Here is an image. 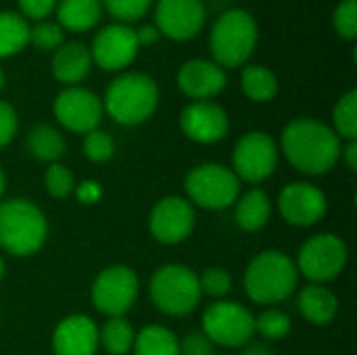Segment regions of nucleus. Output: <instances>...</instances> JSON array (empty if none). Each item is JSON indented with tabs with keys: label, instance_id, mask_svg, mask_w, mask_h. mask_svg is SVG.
Masks as SVG:
<instances>
[{
	"label": "nucleus",
	"instance_id": "nucleus-1",
	"mask_svg": "<svg viewBox=\"0 0 357 355\" xmlns=\"http://www.w3.org/2000/svg\"><path fill=\"white\" fill-rule=\"evenodd\" d=\"M280 146L287 161L307 176L328 174L341 157V138L318 119H293L284 126Z\"/></svg>",
	"mask_w": 357,
	"mask_h": 355
},
{
	"label": "nucleus",
	"instance_id": "nucleus-2",
	"mask_svg": "<svg viewBox=\"0 0 357 355\" xmlns=\"http://www.w3.org/2000/svg\"><path fill=\"white\" fill-rule=\"evenodd\" d=\"M48 239L44 211L27 199H6L0 203V249L15 257L38 253Z\"/></svg>",
	"mask_w": 357,
	"mask_h": 355
},
{
	"label": "nucleus",
	"instance_id": "nucleus-3",
	"mask_svg": "<svg viewBox=\"0 0 357 355\" xmlns=\"http://www.w3.org/2000/svg\"><path fill=\"white\" fill-rule=\"evenodd\" d=\"M297 280V266L287 253L264 251L255 255L245 270V293L253 303L274 305L295 293Z\"/></svg>",
	"mask_w": 357,
	"mask_h": 355
},
{
	"label": "nucleus",
	"instance_id": "nucleus-4",
	"mask_svg": "<svg viewBox=\"0 0 357 355\" xmlns=\"http://www.w3.org/2000/svg\"><path fill=\"white\" fill-rule=\"evenodd\" d=\"M159 105V86L146 73H123L115 77L102 100V109L121 126L146 121Z\"/></svg>",
	"mask_w": 357,
	"mask_h": 355
},
{
	"label": "nucleus",
	"instance_id": "nucleus-5",
	"mask_svg": "<svg viewBox=\"0 0 357 355\" xmlns=\"http://www.w3.org/2000/svg\"><path fill=\"white\" fill-rule=\"evenodd\" d=\"M153 305L172 318L188 316L201 301L199 276L182 264H165L153 276L149 285Z\"/></svg>",
	"mask_w": 357,
	"mask_h": 355
},
{
	"label": "nucleus",
	"instance_id": "nucleus-6",
	"mask_svg": "<svg viewBox=\"0 0 357 355\" xmlns=\"http://www.w3.org/2000/svg\"><path fill=\"white\" fill-rule=\"evenodd\" d=\"M259 31L255 19L241 8L224 13L211 29V54L224 67H241L255 50Z\"/></svg>",
	"mask_w": 357,
	"mask_h": 355
},
{
	"label": "nucleus",
	"instance_id": "nucleus-7",
	"mask_svg": "<svg viewBox=\"0 0 357 355\" xmlns=\"http://www.w3.org/2000/svg\"><path fill=\"white\" fill-rule=\"evenodd\" d=\"M184 190L190 203L209 211H220L236 203L241 197V180L222 163H201L186 174Z\"/></svg>",
	"mask_w": 357,
	"mask_h": 355
},
{
	"label": "nucleus",
	"instance_id": "nucleus-8",
	"mask_svg": "<svg viewBox=\"0 0 357 355\" xmlns=\"http://www.w3.org/2000/svg\"><path fill=\"white\" fill-rule=\"evenodd\" d=\"M201 333L213 345L241 349L255 335V316L236 301L220 299L203 312Z\"/></svg>",
	"mask_w": 357,
	"mask_h": 355
},
{
	"label": "nucleus",
	"instance_id": "nucleus-9",
	"mask_svg": "<svg viewBox=\"0 0 357 355\" xmlns=\"http://www.w3.org/2000/svg\"><path fill=\"white\" fill-rule=\"evenodd\" d=\"M295 266L310 282H331L347 266V245L333 232L316 234L301 245Z\"/></svg>",
	"mask_w": 357,
	"mask_h": 355
},
{
	"label": "nucleus",
	"instance_id": "nucleus-10",
	"mask_svg": "<svg viewBox=\"0 0 357 355\" xmlns=\"http://www.w3.org/2000/svg\"><path fill=\"white\" fill-rule=\"evenodd\" d=\"M90 295L100 314L109 318L126 316L138 297V276L130 266H109L96 276Z\"/></svg>",
	"mask_w": 357,
	"mask_h": 355
},
{
	"label": "nucleus",
	"instance_id": "nucleus-11",
	"mask_svg": "<svg viewBox=\"0 0 357 355\" xmlns=\"http://www.w3.org/2000/svg\"><path fill=\"white\" fill-rule=\"evenodd\" d=\"M278 165V144L266 132L245 134L232 151V172L238 180L259 184L274 174Z\"/></svg>",
	"mask_w": 357,
	"mask_h": 355
},
{
	"label": "nucleus",
	"instance_id": "nucleus-12",
	"mask_svg": "<svg viewBox=\"0 0 357 355\" xmlns=\"http://www.w3.org/2000/svg\"><path fill=\"white\" fill-rule=\"evenodd\" d=\"M52 113L56 121L69 132L88 134L92 130H98L105 109H102V100L94 92L77 86H69L54 98Z\"/></svg>",
	"mask_w": 357,
	"mask_h": 355
},
{
	"label": "nucleus",
	"instance_id": "nucleus-13",
	"mask_svg": "<svg viewBox=\"0 0 357 355\" xmlns=\"http://www.w3.org/2000/svg\"><path fill=\"white\" fill-rule=\"evenodd\" d=\"M195 222V207L188 199L165 197L153 207L149 216V230L155 241L163 245H178L192 234Z\"/></svg>",
	"mask_w": 357,
	"mask_h": 355
},
{
	"label": "nucleus",
	"instance_id": "nucleus-14",
	"mask_svg": "<svg viewBox=\"0 0 357 355\" xmlns=\"http://www.w3.org/2000/svg\"><path fill=\"white\" fill-rule=\"evenodd\" d=\"M278 211L284 222L305 228L318 224L328 211L326 195L310 182L287 184L278 197Z\"/></svg>",
	"mask_w": 357,
	"mask_h": 355
},
{
	"label": "nucleus",
	"instance_id": "nucleus-15",
	"mask_svg": "<svg viewBox=\"0 0 357 355\" xmlns=\"http://www.w3.org/2000/svg\"><path fill=\"white\" fill-rule=\"evenodd\" d=\"M136 31L128 25H107L102 27L92 42V63L105 71L126 69L138 54Z\"/></svg>",
	"mask_w": 357,
	"mask_h": 355
},
{
	"label": "nucleus",
	"instance_id": "nucleus-16",
	"mask_svg": "<svg viewBox=\"0 0 357 355\" xmlns=\"http://www.w3.org/2000/svg\"><path fill=\"white\" fill-rule=\"evenodd\" d=\"M155 21L159 33L172 40H190L205 25V6L201 0H159Z\"/></svg>",
	"mask_w": 357,
	"mask_h": 355
},
{
	"label": "nucleus",
	"instance_id": "nucleus-17",
	"mask_svg": "<svg viewBox=\"0 0 357 355\" xmlns=\"http://www.w3.org/2000/svg\"><path fill=\"white\" fill-rule=\"evenodd\" d=\"M180 128L184 136L199 144L220 142L230 128L228 113L211 100H195L184 107L180 115Z\"/></svg>",
	"mask_w": 357,
	"mask_h": 355
},
{
	"label": "nucleus",
	"instance_id": "nucleus-18",
	"mask_svg": "<svg viewBox=\"0 0 357 355\" xmlns=\"http://www.w3.org/2000/svg\"><path fill=\"white\" fill-rule=\"evenodd\" d=\"M98 345V328L84 314L63 318L52 333L54 355H96Z\"/></svg>",
	"mask_w": 357,
	"mask_h": 355
},
{
	"label": "nucleus",
	"instance_id": "nucleus-19",
	"mask_svg": "<svg viewBox=\"0 0 357 355\" xmlns=\"http://www.w3.org/2000/svg\"><path fill=\"white\" fill-rule=\"evenodd\" d=\"M228 84L226 71L205 59H192L184 63L178 71V86L180 90L195 100H209L211 96L220 94Z\"/></svg>",
	"mask_w": 357,
	"mask_h": 355
},
{
	"label": "nucleus",
	"instance_id": "nucleus-20",
	"mask_svg": "<svg viewBox=\"0 0 357 355\" xmlns=\"http://www.w3.org/2000/svg\"><path fill=\"white\" fill-rule=\"evenodd\" d=\"M90 69H92L90 48H86L79 42L61 44L52 56V75L67 86H75L82 80H86Z\"/></svg>",
	"mask_w": 357,
	"mask_h": 355
},
{
	"label": "nucleus",
	"instance_id": "nucleus-21",
	"mask_svg": "<svg viewBox=\"0 0 357 355\" xmlns=\"http://www.w3.org/2000/svg\"><path fill=\"white\" fill-rule=\"evenodd\" d=\"M299 310L307 322L316 326H326L339 314V299L328 287L310 282L299 293Z\"/></svg>",
	"mask_w": 357,
	"mask_h": 355
},
{
	"label": "nucleus",
	"instance_id": "nucleus-22",
	"mask_svg": "<svg viewBox=\"0 0 357 355\" xmlns=\"http://www.w3.org/2000/svg\"><path fill=\"white\" fill-rule=\"evenodd\" d=\"M234 220L245 232H259L272 216V201L261 188H253L236 199Z\"/></svg>",
	"mask_w": 357,
	"mask_h": 355
},
{
	"label": "nucleus",
	"instance_id": "nucleus-23",
	"mask_svg": "<svg viewBox=\"0 0 357 355\" xmlns=\"http://www.w3.org/2000/svg\"><path fill=\"white\" fill-rule=\"evenodd\" d=\"M100 0H61L56 6L59 25L71 31H88L100 19Z\"/></svg>",
	"mask_w": 357,
	"mask_h": 355
},
{
	"label": "nucleus",
	"instance_id": "nucleus-24",
	"mask_svg": "<svg viewBox=\"0 0 357 355\" xmlns=\"http://www.w3.org/2000/svg\"><path fill=\"white\" fill-rule=\"evenodd\" d=\"M27 151L31 153L33 159L38 161H44V163H56L65 151H67V144H65V138L59 130H54L52 126H36L29 130L27 134Z\"/></svg>",
	"mask_w": 357,
	"mask_h": 355
},
{
	"label": "nucleus",
	"instance_id": "nucleus-25",
	"mask_svg": "<svg viewBox=\"0 0 357 355\" xmlns=\"http://www.w3.org/2000/svg\"><path fill=\"white\" fill-rule=\"evenodd\" d=\"M134 355H180V341L178 337L161 326V324H151L142 328L134 337Z\"/></svg>",
	"mask_w": 357,
	"mask_h": 355
},
{
	"label": "nucleus",
	"instance_id": "nucleus-26",
	"mask_svg": "<svg viewBox=\"0 0 357 355\" xmlns=\"http://www.w3.org/2000/svg\"><path fill=\"white\" fill-rule=\"evenodd\" d=\"M29 44V25L19 13H0V59L21 52Z\"/></svg>",
	"mask_w": 357,
	"mask_h": 355
},
{
	"label": "nucleus",
	"instance_id": "nucleus-27",
	"mask_svg": "<svg viewBox=\"0 0 357 355\" xmlns=\"http://www.w3.org/2000/svg\"><path fill=\"white\" fill-rule=\"evenodd\" d=\"M243 92L255 103H268L278 92V80L268 67L249 65L243 71Z\"/></svg>",
	"mask_w": 357,
	"mask_h": 355
},
{
	"label": "nucleus",
	"instance_id": "nucleus-28",
	"mask_svg": "<svg viewBox=\"0 0 357 355\" xmlns=\"http://www.w3.org/2000/svg\"><path fill=\"white\" fill-rule=\"evenodd\" d=\"M134 328L132 324L119 316V318H109L105 326L98 331V343L111 355H126L134 347Z\"/></svg>",
	"mask_w": 357,
	"mask_h": 355
},
{
	"label": "nucleus",
	"instance_id": "nucleus-29",
	"mask_svg": "<svg viewBox=\"0 0 357 355\" xmlns=\"http://www.w3.org/2000/svg\"><path fill=\"white\" fill-rule=\"evenodd\" d=\"M335 134L345 140L357 138V90H349L345 96L339 98L333 111Z\"/></svg>",
	"mask_w": 357,
	"mask_h": 355
},
{
	"label": "nucleus",
	"instance_id": "nucleus-30",
	"mask_svg": "<svg viewBox=\"0 0 357 355\" xmlns=\"http://www.w3.org/2000/svg\"><path fill=\"white\" fill-rule=\"evenodd\" d=\"M291 328L293 322L289 314L276 308H270L255 318V333H259L266 341H280L291 333Z\"/></svg>",
	"mask_w": 357,
	"mask_h": 355
},
{
	"label": "nucleus",
	"instance_id": "nucleus-31",
	"mask_svg": "<svg viewBox=\"0 0 357 355\" xmlns=\"http://www.w3.org/2000/svg\"><path fill=\"white\" fill-rule=\"evenodd\" d=\"M44 186L52 199H67L75 190V178L63 163H50L44 174Z\"/></svg>",
	"mask_w": 357,
	"mask_h": 355
},
{
	"label": "nucleus",
	"instance_id": "nucleus-32",
	"mask_svg": "<svg viewBox=\"0 0 357 355\" xmlns=\"http://www.w3.org/2000/svg\"><path fill=\"white\" fill-rule=\"evenodd\" d=\"M113 153H115V142L111 134L102 130H92L84 134V155L92 163H105L113 157Z\"/></svg>",
	"mask_w": 357,
	"mask_h": 355
},
{
	"label": "nucleus",
	"instance_id": "nucleus-33",
	"mask_svg": "<svg viewBox=\"0 0 357 355\" xmlns=\"http://www.w3.org/2000/svg\"><path fill=\"white\" fill-rule=\"evenodd\" d=\"M199 287H201V295L224 299L232 289V276L224 268H207L199 276Z\"/></svg>",
	"mask_w": 357,
	"mask_h": 355
},
{
	"label": "nucleus",
	"instance_id": "nucleus-34",
	"mask_svg": "<svg viewBox=\"0 0 357 355\" xmlns=\"http://www.w3.org/2000/svg\"><path fill=\"white\" fill-rule=\"evenodd\" d=\"M29 42L40 50H56L63 44V27L56 23L40 21L29 27Z\"/></svg>",
	"mask_w": 357,
	"mask_h": 355
},
{
	"label": "nucleus",
	"instance_id": "nucleus-35",
	"mask_svg": "<svg viewBox=\"0 0 357 355\" xmlns=\"http://www.w3.org/2000/svg\"><path fill=\"white\" fill-rule=\"evenodd\" d=\"M100 2L115 19L130 23V21H138L151 8L153 0H100Z\"/></svg>",
	"mask_w": 357,
	"mask_h": 355
},
{
	"label": "nucleus",
	"instance_id": "nucleus-36",
	"mask_svg": "<svg viewBox=\"0 0 357 355\" xmlns=\"http://www.w3.org/2000/svg\"><path fill=\"white\" fill-rule=\"evenodd\" d=\"M335 29L341 38L354 40L357 36V2L343 0L335 10Z\"/></svg>",
	"mask_w": 357,
	"mask_h": 355
},
{
	"label": "nucleus",
	"instance_id": "nucleus-37",
	"mask_svg": "<svg viewBox=\"0 0 357 355\" xmlns=\"http://www.w3.org/2000/svg\"><path fill=\"white\" fill-rule=\"evenodd\" d=\"M17 130H19V119H17L13 105H8L6 100H0V149L15 140Z\"/></svg>",
	"mask_w": 357,
	"mask_h": 355
},
{
	"label": "nucleus",
	"instance_id": "nucleus-38",
	"mask_svg": "<svg viewBox=\"0 0 357 355\" xmlns=\"http://www.w3.org/2000/svg\"><path fill=\"white\" fill-rule=\"evenodd\" d=\"M180 355H215V345L201 331H195L180 341Z\"/></svg>",
	"mask_w": 357,
	"mask_h": 355
},
{
	"label": "nucleus",
	"instance_id": "nucleus-39",
	"mask_svg": "<svg viewBox=\"0 0 357 355\" xmlns=\"http://www.w3.org/2000/svg\"><path fill=\"white\" fill-rule=\"evenodd\" d=\"M17 2L21 8V17H29L36 21H42L44 17H48L56 6V0H17Z\"/></svg>",
	"mask_w": 357,
	"mask_h": 355
},
{
	"label": "nucleus",
	"instance_id": "nucleus-40",
	"mask_svg": "<svg viewBox=\"0 0 357 355\" xmlns=\"http://www.w3.org/2000/svg\"><path fill=\"white\" fill-rule=\"evenodd\" d=\"M73 192H75V197H77V201H79L82 205H94V203L100 199L102 188H100V184L94 182V180H84L79 186H75Z\"/></svg>",
	"mask_w": 357,
	"mask_h": 355
},
{
	"label": "nucleus",
	"instance_id": "nucleus-41",
	"mask_svg": "<svg viewBox=\"0 0 357 355\" xmlns=\"http://www.w3.org/2000/svg\"><path fill=\"white\" fill-rule=\"evenodd\" d=\"M134 31H136L138 46H151L159 40V29L155 25H142L140 29H134Z\"/></svg>",
	"mask_w": 357,
	"mask_h": 355
},
{
	"label": "nucleus",
	"instance_id": "nucleus-42",
	"mask_svg": "<svg viewBox=\"0 0 357 355\" xmlns=\"http://www.w3.org/2000/svg\"><path fill=\"white\" fill-rule=\"evenodd\" d=\"M343 159L351 172L357 169V140H347V146L343 149Z\"/></svg>",
	"mask_w": 357,
	"mask_h": 355
},
{
	"label": "nucleus",
	"instance_id": "nucleus-43",
	"mask_svg": "<svg viewBox=\"0 0 357 355\" xmlns=\"http://www.w3.org/2000/svg\"><path fill=\"white\" fill-rule=\"evenodd\" d=\"M238 355H272V349L264 343H247Z\"/></svg>",
	"mask_w": 357,
	"mask_h": 355
},
{
	"label": "nucleus",
	"instance_id": "nucleus-44",
	"mask_svg": "<svg viewBox=\"0 0 357 355\" xmlns=\"http://www.w3.org/2000/svg\"><path fill=\"white\" fill-rule=\"evenodd\" d=\"M4 188H6V176H4V172L0 167V197L4 195Z\"/></svg>",
	"mask_w": 357,
	"mask_h": 355
},
{
	"label": "nucleus",
	"instance_id": "nucleus-45",
	"mask_svg": "<svg viewBox=\"0 0 357 355\" xmlns=\"http://www.w3.org/2000/svg\"><path fill=\"white\" fill-rule=\"evenodd\" d=\"M4 274H6V266H4V259L0 257V282H2V278H4Z\"/></svg>",
	"mask_w": 357,
	"mask_h": 355
},
{
	"label": "nucleus",
	"instance_id": "nucleus-46",
	"mask_svg": "<svg viewBox=\"0 0 357 355\" xmlns=\"http://www.w3.org/2000/svg\"><path fill=\"white\" fill-rule=\"evenodd\" d=\"M2 86H4V73H2V69H0V90H2Z\"/></svg>",
	"mask_w": 357,
	"mask_h": 355
}]
</instances>
